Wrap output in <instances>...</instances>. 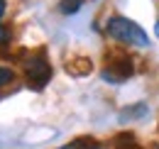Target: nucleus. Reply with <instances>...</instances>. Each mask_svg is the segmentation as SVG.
<instances>
[{
    "label": "nucleus",
    "mask_w": 159,
    "mask_h": 149,
    "mask_svg": "<svg viewBox=\"0 0 159 149\" xmlns=\"http://www.w3.org/2000/svg\"><path fill=\"white\" fill-rule=\"evenodd\" d=\"M105 32L113 39H118L122 44H130V47H149V37L147 32L139 27L137 22L122 17V15H113V17L105 22Z\"/></svg>",
    "instance_id": "f257e3e1"
},
{
    "label": "nucleus",
    "mask_w": 159,
    "mask_h": 149,
    "mask_svg": "<svg viewBox=\"0 0 159 149\" xmlns=\"http://www.w3.org/2000/svg\"><path fill=\"white\" fill-rule=\"evenodd\" d=\"M25 76H27V83H30L34 91H42V88L49 83L52 66H49V61L44 59V54H32L25 61Z\"/></svg>",
    "instance_id": "f03ea898"
},
{
    "label": "nucleus",
    "mask_w": 159,
    "mask_h": 149,
    "mask_svg": "<svg viewBox=\"0 0 159 149\" xmlns=\"http://www.w3.org/2000/svg\"><path fill=\"white\" fill-rule=\"evenodd\" d=\"M130 76H132V61L130 59H118V61H113L103 69V78L108 83H122Z\"/></svg>",
    "instance_id": "7ed1b4c3"
},
{
    "label": "nucleus",
    "mask_w": 159,
    "mask_h": 149,
    "mask_svg": "<svg viewBox=\"0 0 159 149\" xmlns=\"http://www.w3.org/2000/svg\"><path fill=\"white\" fill-rule=\"evenodd\" d=\"M144 112H147V105H144V103H137V105L125 108L120 117H122V120H139V117H144Z\"/></svg>",
    "instance_id": "20e7f679"
},
{
    "label": "nucleus",
    "mask_w": 159,
    "mask_h": 149,
    "mask_svg": "<svg viewBox=\"0 0 159 149\" xmlns=\"http://www.w3.org/2000/svg\"><path fill=\"white\" fill-rule=\"evenodd\" d=\"M81 7H83V0H61L59 2L61 15H74V12H79Z\"/></svg>",
    "instance_id": "39448f33"
},
{
    "label": "nucleus",
    "mask_w": 159,
    "mask_h": 149,
    "mask_svg": "<svg viewBox=\"0 0 159 149\" xmlns=\"http://www.w3.org/2000/svg\"><path fill=\"white\" fill-rule=\"evenodd\" d=\"M59 149H91V142H86V139H76V142H69V144H64Z\"/></svg>",
    "instance_id": "423d86ee"
},
{
    "label": "nucleus",
    "mask_w": 159,
    "mask_h": 149,
    "mask_svg": "<svg viewBox=\"0 0 159 149\" xmlns=\"http://www.w3.org/2000/svg\"><path fill=\"white\" fill-rule=\"evenodd\" d=\"M15 78V74L10 71V69H5V66H0V86H7L10 81Z\"/></svg>",
    "instance_id": "0eeeda50"
},
{
    "label": "nucleus",
    "mask_w": 159,
    "mask_h": 149,
    "mask_svg": "<svg viewBox=\"0 0 159 149\" xmlns=\"http://www.w3.org/2000/svg\"><path fill=\"white\" fill-rule=\"evenodd\" d=\"M7 39H10V34H7V29H2V27H0V44H5Z\"/></svg>",
    "instance_id": "6e6552de"
},
{
    "label": "nucleus",
    "mask_w": 159,
    "mask_h": 149,
    "mask_svg": "<svg viewBox=\"0 0 159 149\" xmlns=\"http://www.w3.org/2000/svg\"><path fill=\"white\" fill-rule=\"evenodd\" d=\"M5 7H7V5H5V0H0V20H2V15H5Z\"/></svg>",
    "instance_id": "1a4fd4ad"
},
{
    "label": "nucleus",
    "mask_w": 159,
    "mask_h": 149,
    "mask_svg": "<svg viewBox=\"0 0 159 149\" xmlns=\"http://www.w3.org/2000/svg\"><path fill=\"white\" fill-rule=\"evenodd\" d=\"M154 34H157V37H159V22H157V25H154Z\"/></svg>",
    "instance_id": "9d476101"
}]
</instances>
